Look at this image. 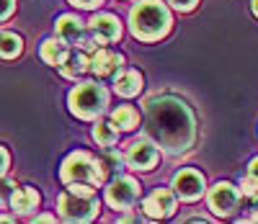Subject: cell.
Segmentation results:
<instances>
[{"instance_id":"9a60e30c","label":"cell","mask_w":258,"mask_h":224,"mask_svg":"<svg viewBox=\"0 0 258 224\" xmlns=\"http://www.w3.org/2000/svg\"><path fill=\"white\" fill-rule=\"evenodd\" d=\"M68 54H70V47L62 39H44L41 47H39V57L52 67H59L64 59H68Z\"/></svg>"},{"instance_id":"cb8c5ba5","label":"cell","mask_w":258,"mask_h":224,"mask_svg":"<svg viewBox=\"0 0 258 224\" xmlns=\"http://www.w3.org/2000/svg\"><path fill=\"white\" fill-rule=\"evenodd\" d=\"M16 11V0H0V21H8Z\"/></svg>"},{"instance_id":"277c9868","label":"cell","mask_w":258,"mask_h":224,"mask_svg":"<svg viewBox=\"0 0 258 224\" xmlns=\"http://www.w3.org/2000/svg\"><path fill=\"white\" fill-rule=\"evenodd\" d=\"M57 206H59V216L64 221H91L96 219L98 214V198L93 193L91 186H80V183H73L70 191H64L57 201Z\"/></svg>"},{"instance_id":"d4e9b609","label":"cell","mask_w":258,"mask_h":224,"mask_svg":"<svg viewBox=\"0 0 258 224\" xmlns=\"http://www.w3.org/2000/svg\"><path fill=\"white\" fill-rule=\"evenodd\" d=\"M73 6H78V8H83V11H93V8H98L103 0H70Z\"/></svg>"},{"instance_id":"7c38bea8","label":"cell","mask_w":258,"mask_h":224,"mask_svg":"<svg viewBox=\"0 0 258 224\" xmlns=\"http://www.w3.org/2000/svg\"><path fill=\"white\" fill-rule=\"evenodd\" d=\"M173 188H176V193H178L183 201H197V198H202V193H204V175H202L199 170L186 168V170H181V173L173 178Z\"/></svg>"},{"instance_id":"30bf717a","label":"cell","mask_w":258,"mask_h":224,"mask_svg":"<svg viewBox=\"0 0 258 224\" xmlns=\"http://www.w3.org/2000/svg\"><path fill=\"white\" fill-rule=\"evenodd\" d=\"M160 160V155H158V147L153 142H147V139H140L135 144H129L126 150V165L132 168V170H153Z\"/></svg>"},{"instance_id":"ffe728a7","label":"cell","mask_w":258,"mask_h":224,"mask_svg":"<svg viewBox=\"0 0 258 224\" xmlns=\"http://www.w3.org/2000/svg\"><path fill=\"white\" fill-rule=\"evenodd\" d=\"M21 52H24V41H21L18 34H13V31L0 34V57L3 59H16Z\"/></svg>"},{"instance_id":"ac0fdd59","label":"cell","mask_w":258,"mask_h":224,"mask_svg":"<svg viewBox=\"0 0 258 224\" xmlns=\"http://www.w3.org/2000/svg\"><path fill=\"white\" fill-rule=\"evenodd\" d=\"M111 121L116 124L119 131H132V129H137V124H140V114H137L132 106H119V108H114Z\"/></svg>"},{"instance_id":"83f0119b","label":"cell","mask_w":258,"mask_h":224,"mask_svg":"<svg viewBox=\"0 0 258 224\" xmlns=\"http://www.w3.org/2000/svg\"><path fill=\"white\" fill-rule=\"evenodd\" d=\"M250 175H253V178H258V158L250 163Z\"/></svg>"},{"instance_id":"ba28073f","label":"cell","mask_w":258,"mask_h":224,"mask_svg":"<svg viewBox=\"0 0 258 224\" xmlns=\"http://www.w3.org/2000/svg\"><path fill=\"white\" fill-rule=\"evenodd\" d=\"M207 201H209V209L217 216H232L240 206V191L232 183H217L214 188H209Z\"/></svg>"},{"instance_id":"7402d4cb","label":"cell","mask_w":258,"mask_h":224,"mask_svg":"<svg viewBox=\"0 0 258 224\" xmlns=\"http://www.w3.org/2000/svg\"><path fill=\"white\" fill-rule=\"evenodd\" d=\"M240 193L248 196V198H258V178H253L250 173L240 181Z\"/></svg>"},{"instance_id":"4fadbf2b","label":"cell","mask_w":258,"mask_h":224,"mask_svg":"<svg viewBox=\"0 0 258 224\" xmlns=\"http://www.w3.org/2000/svg\"><path fill=\"white\" fill-rule=\"evenodd\" d=\"M124 67V57L119 52H111V49H103V47H96L91 52V70L98 75V78H109V75H116Z\"/></svg>"},{"instance_id":"d6986e66","label":"cell","mask_w":258,"mask_h":224,"mask_svg":"<svg viewBox=\"0 0 258 224\" xmlns=\"http://www.w3.org/2000/svg\"><path fill=\"white\" fill-rule=\"evenodd\" d=\"M116 137H119V129H116V124L114 121H98L96 126H93V139H96V144L98 147H114L116 144Z\"/></svg>"},{"instance_id":"8fae6325","label":"cell","mask_w":258,"mask_h":224,"mask_svg":"<svg viewBox=\"0 0 258 224\" xmlns=\"http://www.w3.org/2000/svg\"><path fill=\"white\" fill-rule=\"evenodd\" d=\"M142 209H145V214L150 219H168V216H173V211H176V196H173V191H168V188H158V191H153L145 198Z\"/></svg>"},{"instance_id":"9c48e42d","label":"cell","mask_w":258,"mask_h":224,"mask_svg":"<svg viewBox=\"0 0 258 224\" xmlns=\"http://www.w3.org/2000/svg\"><path fill=\"white\" fill-rule=\"evenodd\" d=\"M88 31L93 36V41L98 47L103 44H111V41H119L121 39V24L114 13H96L88 24Z\"/></svg>"},{"instance_id":"603a6c76","label":"cell","mask_w":258,"mask_h":224,"mask_svg":"<svg viewBox=\"0 0 258 224\" xmlns=\"http://www.w3.org/2000/svg\"><path fill=\"white\" fill-rule=\"evenodd\" d=\"M13 188H16V183L11 181V178H3V175H0V198L8 201L11 193H13Z\"/></svg>"},{"instance_id":"4dcf8cb0","label":"cell","mask_w":258,"mask_h":224,"mask_svg":"<svg viewBox=\"0 0 258 224\" xmlns=\"http://www.w3.org/2000/svg\"><path fill=\"white\" fill-rule=\"evenodd\" d=\"M250 221H258V211H255V214H250Z\"/></svg>"},{"instance_id":"8992f818","label":"cell","mask_w":258,"mask_h":224,"mask_svg":"<svg viewBox=\"0 0 258 224\" xmlns=\"http://www.w3.org/2000/svg\"><path fill=\"white\" fill-rule=\"evenodd\" d=\"M140 201V183L132 175H119L106 186V204L116 211H129Z\"/></svg>"},{"instance_id":"5bb4252c","label":"cell","mask_w":258,"mask_h":224,"mask_svg":"<svg viewBox=\"0 0 258 224\" xmlns=\"http://www.w3.org/2000/svg\"><path fill=\"white\" fill-rule=\"evenodd\" d=\"M39 204H41V196L34 186H21V188H13V193H11V209L21 216L34 214L39 209Z\"/></svg>"},{"instance_id":"44dd1931","label":"cell","mask_w":258,"mask_h":224,"mask_svg":"<svg viewBox=\"0 0 258 224\" xmlns=\"http://www.w3.org/2000/svg\"><path fill=\"white\" fill-rule=\"evenodd\" d=\"M101 168H103V175H109V173H121L124 170V160H121V155L111 147H106V155H103V160H101Z\"/></svg>"},{"instance_id":"f546056e","label":"cell","mask_w":258,"mask_h":224,"mask_svg":"<svg viewBox=\"0 0 258 224\" xmlns=\"http://www.w3.org/2000/svg\"><path fill=\"white\" fill-rule=\"evenodd\" d=\"M253 13L258 16V0H253Z\"/></svg>"},{"instance_id":"2e32d148","label":"cell","mask_w":258,"mask_h":224,"mask_svg":"<svg viewBox=\"0 0 258 224\" xmlns=\"http://www.w3.org/2000/svg\"><path fill=\"white\" fill-rule=\"evenodd\" d=\"M91 70V57H88V52H70L68 54V59H64L62 64H59V72H62V78H68V80H75V78H80L83 72H88Z\"/></svg>"},{"instance_id":"484cf974","label":"cell","mask_w":258,"mask_h":224,"mask_svg":"<svg viewBox=\"0 0 258 224\" xmlns=\"http://www.w3.org/2000/svg\"><path fill=\"white\" fill-rule=\"evenodd\" d=\"M197 3H199V0H170V6H173L176 11H191Z\"/></svg>"},{"instance_id":"3957f363","label":"cell","mask_w":258,"mask_h":224,"mask_svg":"<svg viewBox=\"0 0 258 224\" xmlns=\"http://www.w3.org/2000/svg\"><path fill=\"white\" fill-rule=\"evenodd\" d=\"M103 168H101V160H96L93 155L88 152H73L62 160V168H59V181L64 186H73V183H80V186H91V188H98L103 183Z\"/></svg>"},{"instance_id":"7a4b0ae2","label":"cell","mask_w":258,"mask_h":224,"mask_svg":"<svg viewBox=\"0 0 258 224\" xmlns=\"http://www.w3.org/2000/svg\"><path fill=\"white\" fill-rule=\"evenodd\" d=\"M170 11L160 0H142L129 13V26L140 41H158L170 31Z\"/></svg>"},{"instance_id":"4316f807","label":"cell","mask_w":258,"mask_h":224,"mask_svg":"<svg viewBox=\"0 0 258 224\" xmlns=\"http://www.w3.org/2000/svg\"><path fill=\"white\" fill-rule=\"evenodd\" d=\"M8 165H11V158H8L6 147H0V175H6V173H8Z\"/></svg>"},{"instance_id":"f1b7e54d","label":"cell","mask_w":258,"mask_h":224,"mask_svg":"<svg viewBox=\"0 0 258 224\" xmlns=\"http://www.w3.org/2000/svg\"><path fill=\"white\" fill-rule=\"evenodd\" d=\"M36 221H54V216L52 214H41V216H36Z\"/></svg>"},{"instance_id":"52a82bcc","label":"cell","mask_w":258,"mask_h":224,"mask_svg":"<svg viewBox=\"0 0 258 224\" xmlns=\"http://www.w3.org/2000/svg\"><path fill=\"white\" fill-rule=\"evenodd\" d=\"M57 36L64 41V44H75V47H80L83 52H93L98 44L93 41L91 31H88V24L85 21H80L78 16H70L64 13L57 18Z\"/></svg>"},{"instance_id":"5b68a950","label":"cell","mask_w":258,"mask_h":224,"mask_svg":"<svg viewBox=\"0 0 258 224\" xmlns=\"http://www.w3.org/2000/svg\"><path fill=\"white\" fill-rule=\"evenodd\" d=\"M70 103V111L78 116V119H85V121H91V119H98L106 106H109V91L101 85V83H78L73 88V93L68 98Z\"/></svg>"},{"instance_id":"6da1fadb","label":"cell","mask_w":258,"mask_h":224,"mask_svg":"<svg viewBox=\"0 0 258 224\" xmlns=\"http://www.w3.org/2000/svg\"><path fill=\"white\" fill-rule=\"evenodd\" d=\"M147 131L168 155H181L194 144L197 137V124L186 103L176 98H160L147 101Z\"/></svg>"},{"instance_id":"e0dca14e","label":"cell","mask_w":258,"mask_h":224,"mask_svg":"<svg viewBox=\"0 0 258 224\" xmlns=\"http://www.w3.org/2000/svg\"><path fill=\"white\" fill-rule=\"evenodd\" d=\"M114 91L124 98H132L142 91V75L137 70H119L114 78Z\"/></svg>"}]
</instances>
